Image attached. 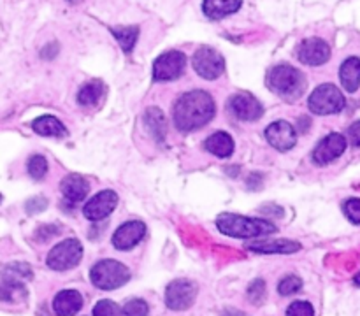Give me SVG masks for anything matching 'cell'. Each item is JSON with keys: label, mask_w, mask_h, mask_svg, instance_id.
Here are the masks:
<instances>
[{"label": "cell", "mask_w": 360, "mask_h": 316, "mask_svg": "<svg viewBox=\"0 0 360 316\" xmlns=\"http://www.w3.org/2000/svg\"><path fill=\"white\" fill-rule=\"evenodd\" d=\"M204 148H206L211 155H214V157L229 158L230 155L234 153V139L227 132L218 130L204 141Z\"/></svg>", "instance_id": "cell-19"}, {"label": "cell", "mask_w": 360, "mask_h": 316, "mask_svg": "<svg viewBox=\"0 0 360 316\" xmlns=\"http://www.w3.org/2000/svg\"><path fill=\"white\" fill-rule=\"evenodd\" d=\"M243 0H204V15L209 19H221L239 11Z\"/></svg>", "instance_id": "cell-20"}, {"label": "cell", "mask_w": 360, "mask_h": 316, "mask_svg": "<svg viewBox=\"0 0 360 316\" xmlns=\"http://www.w3.org/2000/svg\"><path fill=\"white\" fill-rule=\"evenodd\" d=\"M83 295L78 290H62L53 299V311L57 316H76L81 311Z\"/></svg>", "instance_id": "cell-16"}, {"label": "cell", "mask_w": 360, "mask_h": 316, "mask_svg": "<svg viewBox=\"0 0 360 316\" xmlns=\"http://www.w3.org/2000/svg\"><path fill=\"white\" fill-rule=\"evenodd\" d=\"M216 227L221 234L229 237H239V239L269 236L278 230L269 220L248 218V216L234 215V213H223L218 216Z\"/></svg>", "instance_id": "cell-2"}, {"label": "cell", "mask_w": 360, "mask_h": 316, "mask_svg": "<svg viewBox=\"0 0 360 316\" xmlns=\"http://www.w3.org/2000/svg\"><path fill=\"white\" fill-rule=\"evenodd\" d=\"M83 258V246L78 239H65V241L58 243L57 246H53L48 253L46 263L53 271H69L74 269Z\"/></svg>", "instance_id": "cell-6"}, {"label": "cell", "mask_w": 360, "mask_h": 316, "mask_svg": "<svg viewBox=\"0 0 360 316\" xmlns=\"http://www.w3.org/2000/svg\"><path fill=\"white\" fill-rule=\"evenodd\" d=\"M46 207H48V200H46L44 197H34V199H31L28 202H26L25 209L28 215H35V213L44 211Z\"/></svg>", "instance_id": "cell-34"}, {"label": "cell", "mask_w": 360, "mask_h": 316, "mask_svg": "<svg viewBox=\"0 0 360 316\" xmlns=\"http://www.w3.org/2000/svg\"><path fill=\"white\" fill-rule=\"evenodd\" d=\"M229 109L232 111V114L237 120L243 121H255L264 114L262 104L248 91L232 95L229 100Z\"/></svg>", "instance_id": "cell-12"}, {"label": "cell", "mask_w": 360, "mask_h": 316, "mask_svg": "<svg viewBox=\"0 0 360 316\" xmlns=\"http://www.w3.org/2000/svg\"><path fill=\"white\" fill-rule=\"evenodd\" d=\"M248 297L252 299L255 304H260L264 301V297H266V283H264V279H255L252 285L248 286Z\"/></svg>", "instance_id": "cell-33"}, {"label": "cell", "mask_w": 360, "mask_h": 316, "mask_svg": "<svg viewBox=\"0 0 360 316\" xmlns=\"http://www.w3.org/2000/svg\"><path fill=\"white\" fill-rule=\"evenodd\" d=\"M300 288H302V279H300L299 276L289 274L278 283V294L285 295V297L286 295L295 294V292H299Z\"/></svg>", "instance_id": "cell-28"}, {"label": "cell", "mask_w": 360, "mask_h": 316, "mask_svg": "<svg viewBox=\"0 0 360 316\" xmlns=\"http://www.w3.org/2000/svg\"><path fill=\"white\" fill-rule=\"evenodd\" d=\"M104 90L105 88L101 81H90L85 87H81V90L78 94V102L81 105H85V107H94V105H97L101 102Z\"/></svg>", "instance_id": "cell-25"}, {"label": "cell", "mask_w": 360, "mask_h": 316, "mask_svg": "<svg viewBox=\"0 0 360 316\" xmlns=\"http://www.w3.org/2000/svg\"><path fill=\"white\" fill-rule=\"evenodd\" d=\"M26 169L34 179H42L48 173V160H46L42 155H34V157L28 158V164H26Z\"/></svg>", "instance_id": "cell-27"}, {"label": "cell", "mask_w": 360, "mask_h": 316, "mask_svg": "<svg viewBox=\"0 0 360 316\" xmlns=\"http://www.w3.org/2000/svg\"><path fill=\"white\" fill-rule=\"evenodd\" d=\"M346 151V139L341 134H329L323 137L318 144H316L315 151H313V162L318 166H327V164L334 162L336 158L341 157Z\"/></svg>", "instance_id": "cell-11"}, {"label": "cell", "mask_w": 360, "mask_h": 316, "mask_svg": "<svg viewBox=\"0 0 360 316\" xmlns=\"http://www.w3.org/2000/svg\"><path fill=\"white\" fill-rule=\"evenodd\" d=\"M144 236H146V225L139 220H132L118 227L117 232L113 234V246L120 252H128L139 245Z\"/></svg>", "instance_id": "cell-13"}, {"label": "cell", "mask_w": 360, "mask_h": 316, "mask_svg": "<svg viewBox=\"0 0 360 316\" xmlns=\"http://www.w3.org/2000/svg\"><path fill=\"white\" fill-rule=\"evenodd\" d=\"M339 79H341V83L346 91L355 94L360 87V58H346L343 62L341 69H339Z\"/></svg>", "instance_id": "cell-21"}, {"label": "cell", "mask_w": 360, "mask_h": 316, "mask_svg": "<svg viewBox=\"0 0 360 316\" xmlns=\"http://www.w3.org/2000/svg\"><path fill=\"white\" fill-rule=\"evenodd\" d=\"M118 204V195L113 190H102L97 195L92 197L88 204L83 207V215L90 222H102L114 211Z\"/></svg>", "instance_id": "cell-10"}, {"label": "cell", "mask_w": 360, "mask_h": 316, "mask_svg": "<svg viewBox=\"0 0 360 316\" xmlns=\"http://www.w3.org/2000/svg\"><path fill=\"white\" fill-rule=\"evenodd\" d=\"M221 316H248V315L243 311H237V309H227V311L223 313Z\"/></svg>", "instance_id": "cell-38"}, {"label": "cell", "mask_w": 360, "mask_h": 316, "mask_svg": "<svg viewBox=\"0 0 360 316\" xmlns=\"http://www.w3.org/2000/svg\"><path fill=\"white\" fill-rule=\"evenodd\" d=\"M297 125H299V132H306L309 128V125H311V121H309V118H299V121H297Z\"/></svg>", "instance_id": "cell-37"}, {"label": "cell", "mask_w": 360, "mask_h": 316, "mask_svg": "<svg viewBox=\"0 0 360 316\" xmlns=\"http://www.w3.org/2000/svg\"><path fill=\"white\" fill-rule=\"evenodd\" d=\"M248 249L255 253H282V255H289V253H295L300 249V245L295 241H290V239H280V241H257L250 243Z\"/></svg>", "instance_id": "cell-22"}, {"label": "cell", "mask_w": 360, "mask_h": 316, "mask_svg": "<svg viewBox=\"0 0 360 316\" xmlns=\"http://www.w3.org/2000/svg\"><path fill=\"white\" fill-rule=\"evenodd\" d=\"M216 113L213 97L204 90H191L174 104V123L178 130L191 132L209 123Z\"/></svg>", "instance_id": "cell-1"}, {"label": "cell", "mask_w": 360, "mask_h": 316, "mask_svg": "<svg viewBox=\"0 0 360 316\" xmlns=\"http://www.w3.org/2000/svg\"><path fill=\"white\" fill-rule=\"evenodd\" d=\"M90 279L94 286L109 292V290H117L123 286L130 279V271L125 263L118 262V260L104 258L92 267Z\"/></svg>", "instance_id": "cell-4"}, {"label": "cell", "mask_w": 360, "mask_h": 316, "mask_svg": "<svg viewBox=\"0 0 360 316\" xmlns=\"http://www.w3.org/2000/svg\"><path fill=\"white\" fill-rule=\"evenodd\" d=\"M60 190L67 202L78 204L87 199L88 192H90V184H88V181L85 177L79 176V174H69V176H65L62 179Z\"/></svg>", "instance_id": "cell-17"}, {"label": "cell", "mask_w": 360, "mask_h": 316, "mask_svg": "<svg viewBox=\"0 0 360 316\" xmlns=\"http://www.w3.org/2000/svg\"><path fill=\"white\" fill-rule=\"evenodd\" d=\"M266 139L278 151H289L297 144V130L289 121H274L266 128Z\"/></svg>", "instance_id": "cell-15"}, {"label": "cell", "mask_w": 360, "mask_h": 316, "mask_svg": "<svg viewBox=\"0 0 360 316\" xmlns=\"http://www.w3.org/2000/svg\"><path fill=\"white\" fill-rule=\"evenodd\" d=\"M32 267L25 262L8 263L2 269V285L9 286H25V281L32 279Z\"/></svg>", "instance_id": "cell-18"}, {"label": "cell", "mask_w": 360, "mask_h": 316, "mask_svg": "<svg viewBox=\"0 0 360 316\" xmlns=\"http://www.w3.org/2000/svg\"><path fill=\"white\" fill-rule=\"evenodd\" d=\"M348 141L353 148H360V120L350 125L348 128Z\"/></svg>", "instance_id": "cell-35"}, {"label": "cell", "mask_w": 360, "mask_h": 316, "mask_svg": "<svg viewBox=\"0 0 360 316\" xmlns=\"http://www.w3.org/2000/svg\"><path fill=\"white\" fill-rule=\"evenodd\" d=\"M345 95L339 91L338 87L330 83L320 85L308 98L309 111L315 114H320V116L339 113V111L345 109Z\"/></svg>", "instance_id": "cell-5"}, {"label": "cell", "mask_w": 360, "mask_h": 316, "mask_svg": "<svg viewBox=\"0 0 360 316\" xmlns=\"http://www.w3.org/2000/svg\"><path fill=\"white\" fill-rule=\"evenodd\" d=\"M343 211H345L346 218L355 225H360V199H348L343 204Z\"/></svg>", "instance_id": "cell-32"}, {"label": "cell", "mask_w": 360, "mask_h": 316, "mask_svg": "<svg viewBox=\"0 0 360 316\" xmlns=\"http://www.w3.org/2000/svg\"><path fill=\"white\" fill-rule=\"evenodd\" d=\"M32 128H34L35 134L44 137H65L67 136V128L65 125L62 123L58 118L55 116H39L37 120H34L32 123Z\"/></svg>", "instance_id": "cell-23"}, {"label": "cell", "mask_w": 360, "mask_h": 316, "mask_svg": "<svg viewBox=\"0 0 360 316\" xmlns=\"http://www.w3.org/2000/svg\"><path fill=\"white\" fill-rule=\"evenodd\" d=\"M353 283H355L357 286H360V271H359V274H357L355 278H353Z\"/></svg>", "instance_id": "cell-39"}, {"label": "cell", "mask_w": 360, "mask_h": 316, "mask_svg": "<svg viewBox=\"0 0 360 316\" xmlns=\"http://www.w3.org/2000/svg\"><path fill=\"white\" fill-rule=\"evenodd\" d=\"M94 316H121V311L117 302L104 299L94 306Z\"/></svg>", "instance_id": "cell-29"}, {"label": "cell", "mask_w": 360, "mask_h": 316, "mask_svg": "<svg viewBox=\"0 0 360 316\" xmlns=\"http://www.w3.org/2000/svg\"><path fill=\"white\" fill-rule=\"evenodd\" d=\"M57 230H58V227H55V225H42L37 229V234H35V237H37L39 241H48L49 237L57 236V234H58Z\"/></svg>", "instance_id": "cell-36"}, {"label": "cell", "mask_w": 360, "mask_h": 316, "mask_svg": "<svg viewBox=\"0 0 360 316\" xmlns=\"http://www.w3.org/2000/svg\"><path fill=\"white\" fill-rule=\"evenodd\" d=\"M144 127L157 141H164L167 134V120L158 107H150L144 114Z\"/></svg>", "instance_id": "cell-24"}, {"label": "cell", "mask_w": 360, "mask_h": 316, "mask_svg": "<svg viewBox=\"0 0 360 316\" xmlns=\"http://www.w3.org/2000/svg\"><path fill=\"white\" fill-rule=\"evenodd\" d=\"M69 4H79V2H81V0H67Z\"/></svg>", "instance_id": "cell-40"}, {"label": "cell", "mask_w": 360, "mask_h": 316, "mask_svg": "<svg viewBox=\"0 0 360 316\" xmlns=\"http://www.w3.org/2000/svg\"><path fill=\"white\" fill-rule=\"evenodd\" d=\"M191 65H194V71L203 79H207V81L218 79L225 71V60L213 48L197 49L194 58H191Z\"/></svg>", "instance_id": "cell-8"}, {"label": "cell", "mask_w": 360, "mask_h": 316, "mask_svg": "<svg viewBox=\"0 0 360 316\" xmlns=\"http://www.w3.org/2000/svg\"><path fill=\"white\" fill-rule=\"evenodd\" d=\"M286 316H315V309L309 302L295 301L286 308Z\"/></svg>", "instance_id": "cell-31"}, {"label": "cell", "mask_w": 360, "mask_h": 316, "mask_svg": "<svg viewBox=\"0 0 360 316\" xmlns=\"http://www.w3.org/2000/svg\"><path fill=\"white\" fill-rule=\"evenodd\" d=\"M0 202H2V193H0Z\"/></svg>", "instance_id": "cell-41"}, {"label": "cell", "mask_w": 360, "mask_h": 316, "mask_svg": "<svg viewBox=\"0 0 360 316\" xmlns=\"http://www.w3.org/2000/svg\"><path fill=\"white\" fill-rule=\"evenodd\" d=\"M187 65V57L181 51L162 53L153 62V79L155 81H174L181 78Z\"/></svg>", "instance_id": "cell-9"}, {"label": "cell", "mask_w": 360, "mask_h": 316, "mask_svg": "<svg viewBox=\"0 0 360 316\" xmlns=\"http://www.w3.org/2000/svg\"><path fill=\"white\" fill-rule=\"evenodd\" d=\"M297 57L302 64L316 67V65H323L325 62H329L330 48L323 39L309 37L300 42L299 49H297Z\"/></svg>", "instance_id": "cell-14"}, {"label": "cell", "mask_w": 360, "mask_h": 316, "mask_svg": "<svg viewBox=\"0 0 360 316\" xmlns=\"http://www.w3.org/2000/svg\"><path fill=\"white\" fill-rule=\"evenodd\" d=\"M111 32L125 53H130L134 49L137 37H139V26H114Z\"/></svg>", "instance_id": "cell-26"}, {"label": "cell", "mask_w": 360, "mask_h": 316, "mask_svg": "<svg viewBox=\"0 0 360 316\" xmlns=\"http://www.w3.org/2000/svg\"><path fill=\"white\" fill-rule=\"evenodd\" d=\"M197 299V285L190 279H174L165 288V306L173 311L191 308Z\"/></svg>", "instance_id": "cell-7"}, {"label": "cell", "mask_w": 360, "mask_h": 316, "mask_svg": "<svg viewBox=\"0 0 360 316\" xmlns=\"http://www.w3.org/2000/svg\"><path fill=\"white\" fill-rule=\"evenodd\" d=\"M266 81L271 91L286 98V100H297L299 97H302L306 88H308V81H306L302 72L286 64H280L271 69Z\"/></svg>", "instance_id": "cell-3"}, {"label": "cell", "mask_w": 360, "mask_h": 316, "mask_svg": "<svg viewBox=\"0 0 360 316\" xmlns=\"http://www.w3.org/2000/svg\"><path fill=\"white\" fill-rule=\"evenodd\" d=\"M148 313H150V308L143 299H132L123 306L125 316H148Z\"/></svg>", "instance_id": "cell-30"}]
</instances>
